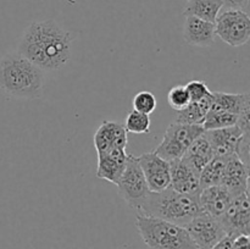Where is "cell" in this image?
Returning a JSON list of instances; mask_svg holds the SVG:
<instances>
[{
  "label": "cell",
  "instance_id": "obj_1",
  "mask_svg": "<svg viewBox=\"0 0 250 249\" xmlns=\"http://www.w3.org/2000/svg\"><path fill=\"white\" fill-rule=\"evenodd\" d=\"M72 39L53 20L33 22L24 29L17 51L43 71L58 70L70 59Z\"/></svg>",
  "mask_w": 250,
  "mask_h": 249
},
{
  "label": "cell",
  "instance_id": "obj_6",
  "mask_svg": "<svg viewBox=\"0 0 250 249\" xmlns=\"http://www.w3.org/2000/svg\"><path fill=\"white\" fill-rule=\"evenodd\" d=\"M215 34L231 46L244 45L250 39V19L246 11L226 10L215 21Z\"/></svg>",
  "mask_w": 250,
  "mask_h": 249
},
{
  "label": "cell",
  "instance_id": "obj_9",
  "mask_svg": "<svg viewBox=\"0 0 250 249\" xmlns=\"http://www.w3.org/2000/svg\"><path fill=\"white\" fill-rule=\"evenodd\" d=\"M225 231L232 238L239 234L250 233V204L249 193L234 195L229 209L220 217Z\"/></svg>",
  "mask_w": 250,
  "mask_h": 249
},
{
  "label": "cell",
  "instance_id": "obj_5",
  "mask_svg": "<svg viewBox=\"0 0 250 249\" xmlns=\"http://www.w3.org/2000/svg\"><path fill=\"white\" fill-rule=\"evenodd\" d=\"M205 129L200 124H187L173 122L166 129L164 138L154 150L156 155L167 161L181 159L190 144L204 134Z\"/></svg>",
  "mask_w": 250,
  "mask_h": 249
},
{
  "label": "cell",
  "instance_id": "obj_16",
  "mask_svg": "<svg viewBox=\"0 0 250 249\" xmlns=\"http://www.w3.org/2000/svg\"><path fill=\"white\" fill-rule=\"evenodd\" d=\"M97 153H103L112 148H124L127 145V131L124 124L114 121H104L93 137Z\"/></svg>",
  "mask_w": 250,
  "mask_h": 249
},
{
  "label": "cell",
  "instance_id": "obj_8",
  "mask_svg": "<svg viewBox=\"0 0 250 249\" xmlns=\"http://www.w3.org/2000/svg\"><path fill=\"white\" fill-rule=\"evenodd\" d=\"M185 227L198 249H211L217 242L227 236L220 220L207 212L193 217Z\"/></svg>",
  "mask_w": 250,
  "mask_h": 249
},
{
  "label": "cell",
  "instance_id": "obj_15",
  "mask_svg": "<svg viewBox=\"0 0 250 249\" xmlns=\"http://www.w3.org/2000/svg\"><path fill=\"white\" fill-rule=\"evenodd\" d=\"M243 133L238 124L204 132L214 149L215 156H231L232 154H236V149Z\"/></svg>",
  "mask_w": 250,
  "mask_h": 249
},
{
  "label": "cell",
  "instance_id": "obj_3",
  "mask_svg": "<svg viewBox=\"0 0 250 249\" xmlns=\"http://www.w3.org/2000/svg\"><path fill=\"white\" fill-rule=\"evenodd\" d=\"M198 195L183 194L171 187L161 192H149L137 210L146 216L158 217L185 227L193 217L202 214Z\"/></svg>",
  "mask_w": 250,
  "mask_h": 249
},
{
  "label": "cell",
  "instance_id": "obj_28",
  "mask_svg": "<svg viewBox=\"0 0 250 249\" xmlns=\"http://www.w3.org/2000/svg\"><path fill=\"white\" fill-rule=\"evenodd\" d=\"M224 6L229 7V10H241L246 11L248 9L249 0H221Z\"/></svg>",
  "mask_w": 250,
  "mask_h": 249
},
{
  "label": "cell",
  "instance_id": "obj_2",
  "mask_svg": "<svg viewBox=\"0 0 250 249\" xmlns=\"http://www.w3.org/2000/svg\"><path fill=\"white\" fill-rule=\"evenodd\" d=\"M44 71L19 51H10L0 59V89L24 99H36L43 93Z\"/></svg>",
  "mask_w": 250,
  "mask_h": 249
},
{
  "label": "cell",
  "instance_id": "obj_14",
  "mask_svg": "<svg viewBox=\"0 0 250 249\" xmlns=\"http://www.w3.org/2000/svg\"><path fill=\"white\" fill-rule=\"evenodd\" d=\"M171 188L183 194L198 195L202 190L199 175L195 173L182 159L170 161Z\"/></svg>",
  "mask_w": 250,
  "mask_h": 249
},
{
  "label": "cell",
  "instance_id": "obj_29",
  "mask_svg": "<svg viewBox=\"0 0 250 249\" xmlns=\"http://www.w3.org/2000/svg\"><path fill=\"white\" fill-rule=\"evenodd\" d=\"M232 249H250V238L247 234H239L234 237Z\"/></svg>",
  "mask_w": 250,
  "mask_h": 249
},
{
  "label": "cell",
  "instance_id": "obj_17",
  "mask_svg": "<svg viewBox=\"0 0 250 249\" xmlns=\"http://www.w3.org/2000/svg\"><path fill=\"white\" fill-rule=\"evenodd\" d=\"M215 23L195 16H186L183 38L189 45L210 46L215 42Z\"/></svg>",
  "mask_w": 250,
  "mask_h": 249
},
{
  "label": "cell",
  "instance_id": "obj_12",
  "mask_svg": "<svg viewBox=\"0 0 250 249\" xmlns=\"http://www.w3.org/2000/svg\"><path fill=\"white\" fill-rule=\"evenodd\" d=\"M248 181L249 166H247L236 154H232L227 158L221 185L234 197L248 192Z\"/></svg>",
  "mask_w": 250,
  "mask_h": 249
},
{
  "label": "cell",
  "instance_id": "obj_11",
  "mask_svg": "<svg viewBox=\"0 0 250 249\" xmlns=\"http://www.w3.org/2000/svg\"><path fill=\"white\" fill-rule=\"evenodd\" d=\"M127 156L124 148H112L98 153L97 177L117 185L126 166Z\"/></svg>",
  "mask_w": 250,
  "mask_h": 249
},
{
  "label": "cell",
  "instance_id": "obj_24",
  "mask_svg": "<svg viewBox=\"0 0 250 249\" xmlns=\"http://www.w3.org/2000/svg\"><path fill=\"white\" fill-rule=\"evenodd\" d=\"M125 128L131 133H149V131H150L149 129L150 128V117H149V115L142 114V112L133 110L127 115Z\"/></svg>",
  "mask_w": 250,
  "mask_h": 249
},
{
  "label": "cell",
  "instance_id": "obj_20",
  "mask_svg": "<svg viewBox=\"0 0 250 249\" xmlns=\"http://www.w3.org/2000/svg\"><path fill=\"white\" fill-rule=\"evenodd\" d=\"M222 7L224 4L221 0H188L183 15L195 16L204 21L215 23Z\"/></svg>",
  "mask_w": 250,
  "mask_h": 249
},
{
  "label": "cell",
  "instance_id": "obj_18",
  "mask_svg": "<svg viewBox=\"0 0 250 249\" xmlns=\"http://www.w3.org/2000/svg\"><path fill=\"white\" fill-rule=\"evenodd\" d=\"M215 156L214 149L211 144L208 141L205 134L198 137L194 142L189 145V148L183 154L182 159L195 173L200 175L203 168L208 165L210 160Z\"/></svg>",
  "mask_w": 250,
  "mask_h": 249
},
{
  "label": "cell",
  "instance_id": "obj_19",
  "mask_svg": "<svg viewBox=\"0 0 250 249\" xmlns=\"http://www.w3.org/2000/svg\"><path fill=\"white\" fill-rule=\"evenodd\" d=\"M212 103L210 107L222 110V111L231 112L239 115L250 107V95L248 93L244 94H232L225 92H212Z\"/></svg>",
  "mask_w": 250,
  "mask_h": 249
},
{
  "label": "cell",
  "instance_id": "obj_21",
  "mask_svg": "<svg viewBox=\"0 0 250 249\" xmlns=\"http://www.w3.org/2000/svg\"><path fill=\"white\" fill-rule=\"evenodd\" d=\"M212 93V92H211ZM212 103V95L210 94L205 99L199 100V102H189V104L182 110H178L177 116H176V122L187 124H200L202 126L203 121L205 119V115L210 110Z\"/></svg>",
  "mask_w": 250,
  "mask_h": 249
},
{
  "label": "cell",
  "instance_id": "obj_4",
  "mask_svg": "<svg viewBox=\"0 0 250 249\" xmlns=\"http://www.w3.org/2000/svg\"><path fill=\"white\" fill-rule=\"evenodd\" d=\"M136 226L150 249H198L186 227L181 225L138 214Z\"/></svg>",
  "mask_w": 250,
  "mask_h": 249
},
{
  "label": "cell",
  "instance_id": "obj_26",
  "mask_svg": "<svg viewBox=\"0 0 250 249\" xmlns=\"http://www.w3.org/2000/svg\"><path fill=\"white\" fill-rule=\"evenodd\" d=\"M167 102L170 106L177 111L187 106L190 99L187 89H186V85H176V87L171 88L167 94Z\"/></svg>",
  "mask_w": 250,
  "mask_h": 249
},
{
  "label": "cell",
  "instance_id": "obj_25",
  "mask_svg": "<svg viewBox=\"0 0 250 249\" xmlns=\"http://www.w3.org/2000/svg\"><path fill=\"white\" fill-rule=\"evenodd\" d=\"M156 98L155 95L148 90H142V92L137 93L134 95L133 100H132V105L136 111L142 112V114H151L155 111L156 109Z\"/></svg>",
  "mask_w": 250,
  "mask_h": 249
},
{
  "label": "cell",
  "instance_id": "obj_13",
  "mask_svg": "<svg viewBox=\"0 0 250 249\" xmlns=\"http://www.w3.org/2000/svg\"><path fill=\"white\" fill-rule=\"evenodd\" d=\"M198 199L203 212L220 219L229 209L233 195L222 185H216L202 188Z\"/></svg>",
  "mask_w": 250,
  "mask_h": 249
},
{
  "label": "cell",
  "instance_id": "obj_22",
  "mask_svg": "<svg viewBox=\"0 0 250 249\" xmlns=\"http://www.w3.org/2000/svg\"><path fill=\"white\" fill-rule=\"evenodd\" d=\"M229 156H214L202 170L199 175L200 187H210V186L221 185L222 175H224L225 165Z\"/></svg>",
  "mask_w": 250,
  "mask_h": 249
},
{
  "label": "cell",
  "instance_id": "obj_27",
  "mask_svg": "<svg viewBox=\"0 0 250 249\" xmlns=\"http://www.w3.org/2000/svg\"><path fill=\"white\" fill-rule=\"evenodd\" d=\"M186 89L189 95L190 102H199L211 94V90L203 81H190L186 84Z\"/></svg>",
  "mask_w": 250,
  "mask_h": 249
},
{
  "label": "cell",
  "instance_id": "obj_23",
  "mask_svg": "<svg viewBox=\"0 0 250 249\" xmlns=\"http://www.w3.org/2000/svg\"><path fill=\"white\" fill-rule=\"evenodd\" d=\"M237 121H238V115L222 111V110L215 109V107H210L208 114L205 115L202 126L205 131H211V129L234 126V124H237Z\"/></svg>",
  "mask_w": 250,
  "mask_h": 249
},
{
  "label": "cell",
  "instance_id": "obj_30",
  "mask_svg": "<svg viewBox=\"0 0 250 249\" xmlns=\"http://www.w3.org/2000/svg\"><path fill=\"white\" fill-rule=\"evenodd\" d=\"M232 243H233V238L231 236H225L220 242H217L211 249H232Z\"/></svg>",
  "mask_w": 250,
  "mask_h": 249
},
{
  "label": "cell",
  "instance_id": "obj_10",
  "mask_svg": "<svg viewBox=\"0 0 250 249\" xmlns=\"http://www.w3.org/2000/svg\"><path fill=\"white\" fill-rule=\"evenodd\" d=\"M150 192H161L171 187L170 161L160 158L154 151L137 158Z\"/></svg>",
  "mask_w": 250,
  "mask_h": 249
},
{
  "label": "cell",
  "instance_id": "obj_7",
  "mask_svg": "<svg viewBox=\"0 0 250 249\" xmlns=\"http://www.w3.org/2000/svg\"><path fill=\"white\" fill-rule=\"evenodd\" d=\"M116 186L119 187L120 194L125 202L134 209L139 207V204L150 192L137 156H127L126 166Z\"/></svg>",
  "mask_w": 250,
  "mask_h": 249
}]
</instances>
